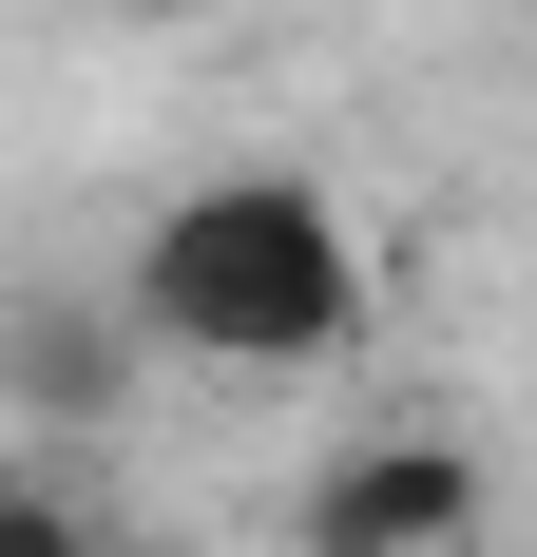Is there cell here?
<instances>
[{
  "label": "cell",
  "instance_id": "obj_2",
  "mask_svg": "<svg viewBox=\"0 0 537 557\" xmlns=\"http://www.w3.org/2000/svg\"><path fill=\"white\" fill-rule=\"evenodd\" d=\"M461 539H480V443H441V423L308 461V500H288V557H461Z\"/></svg>",
  "mask_w": 537,
  "mask_h": 557
},
{
  "label": "cell",
  "instance_id": "obj_3",
  "mask_svg": "<svg viewBox=\"0 0 537 557\" xmlns=\"http://www.w3.org/2000/svg\"><path fill=\"white\" fill-rule=\"evenodd\" d=\"M0 385L39 404L58 443L115 423V404H135V308H20V327H0Z\"/></svg>",
  "mask_w": 537,
  "mask_h": 557
},
{
  "label": "cell",
  "instance_id": "obj_5",
  "mask_svg": "<svg viewBox=\"0 0 537 557\" xmlns=\"http://www.w3.org/2000/svg\"><path fill=\"white\" fill-rule=\"evenodd\" d=\"M97 557H173V539H135V519H97Z\"/></svg>",
  "mask_w": 537,
  "mask_h": 557
},
{
  "label": "cell",
  "instance_id": "obj_6",
  "mask_svg": "<svg viewBox=\"0 0 537 557\" xmlns=\"http://www.w3.org/2000/svg\"><path fill=\"white\" fill-rule=\"evenodd\" d=\"M97 20H192V0H97Z\"/></svg>",
  "mask_w": 537,
  "mask_h": 557
},
{
  "label": "cell",
  "instance_id": "obj_4",
  "mask_svg": "<svg viewBox=\"0 0 537 557\" xmlns=\"http://www.w3.org/2000/svg\"><path fill=\"white\" fill-rule=\"evenodd\" d=\"M0 557H97V500H77V461H0Z\"/></svg>",
  "mask_w": 537,
  "mask_h": 557
},
{
  "label": "cell",
  "instance_id": "obj_1",
  "mask_svg": "<svg viewBox=\"0 0 537 557\" xmlns=\"http://www.w3.org/2000/svg\"><path fill=\"white\" fill-rule=\"evenodd\" d=\"M115 308H135V346H173V366L288 385V366H346V346H365V231H346L326 173H192V193L135 231Z\"/></svg>",
  "mask_w": 537,
  "mask_h": 557
}]
</instances>
